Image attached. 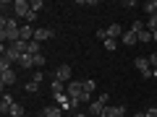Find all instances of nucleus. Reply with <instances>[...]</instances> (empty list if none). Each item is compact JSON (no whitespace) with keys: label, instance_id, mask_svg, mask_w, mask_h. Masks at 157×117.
Returning a JSON list of instances; mask_svg holds the SVG:
<instances>
[{"label":"nucleus","instance_id":"29","mask_svg":"<svg viewBox=\"0 0 157 117\" xmlns=\"http://www.w3.org/2000/svg\"><path fill=\"white\" fill-rule=\"evenodd\" d=\"M97 99H100V101H102V104H105V107H110V104H107V101H110V96H107V94H100V96H97Z\"/></svg>","mask_w":157,"mask_h":117},{"label":"nucleus","instance_id":"6","mask_svg":"<svg viewBox=\"0 0 157 117\" xmlns=\"http://www.w3.org/2000/svg\"><path fill=\"white\" fill-rule=\"evenodd\" d=\"M55 81H60V83H71V65H58L55 68Z\"/></svg>","mask_w":157,"mask_h":117},{"label":"nucleus","instance_id":"11","mask_svg":"<svg viewBox=\"0 0 157 117\" xmlns=\"http://www.w3.org/2000/svg\"><path fill=\"white\" fill-rule=\"evenodd\" d=\"M13 104H16V101H13V96H11V94L6 91V94H3V99H0V112H3V115H8Z\"/></svg>","mask_w":157,"mask_h":117},{"label":"nucleus","instance_id":"24","mask_svg":"<svg viewBox=\"0 0 157 117\" xmlns=\"http://www.w3.org/2000/svg\"><path fill=\"white\" fill-rule=\"evenodd\" d=\"M29 5H32V13H39L45 8V3H42V0H29Z\"/></svg>","mask_w":157,"mask_h":117},{"label":"nucleus","instance_id":"9","mask_svg":"<svg viewBox=\"0 0 157 117\" xmlns=\"http://www.w3.org/2000/svg\"><path fill=\"white\" fill-rule=\"evenodd\" d=\"M126 112L128 109H126L123 104H115V107H107L105 109V117H126Z\"/></svg>","mask_w":157,"mask_h":117},{"label":"nucleus","instance_id":"33","mask_svg":"<svg viewBox=\"0 0 157 117\" xmlns=\"http://www.w3.org/2000/svg\"><path fill=\"white\" fill-rule=\"evenodd\" d=\"M131 117H147V115H144V112H134V115H131Z\"/></svg>","mask_w":157,"mask_h":117},{"label":"nucleus","instance_id":"12","mask_svg":"<svg viewBox=\"0 0 157 117\" xmlns=\"http://www.w3.org/2000/svg\"><path fill=\"white\" fill-rule=\"evenodd\" d=\"M34 31H37V29H32L29 23H24L21 26V37L18 39H21V42H34Z\"/></svg>","mask_w":157,"mask_h":117},{"label":"nucleus","instance_id":"26","mask_svg":"<svg viewBox=\"0 0 157 117\" xmlns=\"http://www.w3.org/2000/svg\"><path fill=\"white\" fill-rule=\"evenodd\" d=\"M8 68H13V62L8 57H0V70H8Z\"/></svg>","mask_w":157,"mask_h":117},{"label":"nucleus","instance_id":"35","mask_svg":"<svg viewBox=\"0 0 157 117\" xmlns=\"http://www.w3.org/2000/svg\"><path fill=\"white\" fill-rule=\"evenodd\" d=\"M152 78H157V68H155V70H152Z\"/></svg>","mask_w":157,"mask_h":117},{"label":"nucleus","instance_id":"10","mask_svg":"<svg viewBox=\"0 0 157 117\" xmlns=\"http://www.w3.org/2000/svg\"><path fill=\"white\" fill-rule=\"evenodd\" d=\"M136 42H139V37H136V34L131 31V29H126V31H123V37H121V44H126V47H134Z\"/></svg>","mask_w":157,"mask_h":117},{"label":"nucleus","instance_id":"3","mask_svg":"<svg viewBox=\"0 0 157 117\" xmlns=\"http://www.w3.org/2000/svg\"><path fill=\"white\" fill-rule=\"evenodd\" d=\"M29 13H32L29 0H13V16H16V18H24V21H26Z\"/></svg>","mask_w":157,"mask_h":117},{"label":"nucleus","instance_id":"31","mask_svg":"<svg viewBox=\"0 0 157 117\" xmlns=\"http://www.w3.org/2000/svg\"><path fill=\"white\" fill-rule=\"evenodd\" d=\"M34 60H37V68H42V65H45V55H37Z\"/></svg>","mask_w":157,"mask_h":117},{"label":"nucleus","instance_id":"4","mask_svg":"<svg viewBox=\"0 0 157 117\" xmlns=\"http://www.w3.org/2000/svg\"><path fill=\"white\" fill-rule=\"evenodd\" d=\"M134 68L141 73V78H152V65H149L147 57H136V60H134Z\"/></svg>","mask_w":157,"mask_h":117},{"label":"nucleus","instance_id":"34","mask_svg":"<svg viewBox=\"0 0 157 117\" xmlns=\"http://www.w3.org/2000/svg\"><path fill=\"white\" fill-rule=\"evenodd\" d=\"M152 39H155V42H157V29H155V31H152Z\"/></svg>","mask_w":157,"mask_h":117},{"label":"nucleus","instance_id":"22","mask_svg":"<svg viewBox=\"0 0 157 117\" xmlns=\"http://www.w3.org/2000/svg\"><path fill=\"white\" fill-rule=\"evenodd\" d=\"M24 91H26V94H37V91H39V83H34V81H26Z\"/></svg>","mask_w":157,"mask_h":117},{"label":"nucleus","instance_id":"30","mask_svg":"<svg viewBox=\"0 0 157 117\" xmlns=\"http://www.w3.org/2000/svg\"><path fill=\"white\" fill-rule=\"evenodd\" d=\"M144 115H147V117H157V107H149V109H147Z\"/></svg>","mask_w":157,"mask_h":117},{"label":"nucleus","instance_id":"5","mask_svg":"<svg viewBox=\"0 0 157 117\" xmlns=\"http://www.w3.org/2000/svg\"><path fill=\"white\" fill-rule=\"evenodd\" d=\"M13 83H16V70L13 68L0 70V86H3V91H6V86H13Z\"/></svg>","mask_w":157,"mask_h":117},{"label":"nucleus","instance_id":"37","mask_svg":"<svg viewBox=\"0 0 157 117\" xmlns=\"http://www.w3.org/2000/svg\"><path fill=\"white\" fill-rule=\"evenodd\" d=\"M39 117H42V115H39Z\"/></svg>","mask_w":157,"mask_h":117},{"label":"nucleus","instance_id":"25","mask_svg":"<svg viewBox=\"0 0 157 117\" xmlns=\"http://www.w3.org/2000/svg\"><path fill=\"white\" fill-rule=\"evenodd\" d=\"M29 81H34V83H42V81H45V73H42V70H32V78H29Z\"/></svg>","mask_w":157,"mask_h":117},{"label":"nucleus","instance_id":"7","mask_svg":"<svg viewBox=\"0 0 157 117\" xmlns=\"http://www.w3.org/2000/svg\"><path fill=\"white\" fill-rule=\"evenodd\" d=\"M55 37V31H52V29H37V31H34V42H39V44H42V42H47V39H52Z\"/></svg>","mask_w":157,"mask_h":117},{"label":"nucleus","instance_id":"13","mask_svg":"<svg viewBox=\"0 0 157 117\" xmlns=\"http://www.w3.org/2000/svg\"><path fill=\"white\" fill-rule=\"evenodd\" d=\"M107 37L110 39H121L123 37V26H121V23H110V26H107Z\"/></svg>","mask_w":157,"mask_h":117},{"label":"nucleus","instance_id":"19","mask_svg":"<svg viewBox=\"0 0 157 117\" xmlns=\"http://www.w3.org/2000/svg\"><path fill=\"white\" fill-rule=\"evenodd\" d=\"M8 115H11V117H24V107L18 104V101H16V104L11 107V112H8Z\"/></svg>","mask_w":157,"mask_h":117},{"label":"nucleus","instance_id":"23","mask_svg":"<svg viewBox=\"0 0 157 117\" xmlns=\"http://www.w3.org/2000/svg\"><path fill=\"white\" fill-rule=\"evenodd\" d=\"M144 26H147V31H155V29H157V16H149L144 21Z\"/></svg>","mask_w":157,"mask_h":117},{"label":"nucleus","instance_id":"8","mask_svg":"<svg viewBox=\"0 0 157 117\" xmlns=\"http://www.w3.org/2000/svg\"><path fill=\"white\" fill-rule=\"evenodd\" d=\"M18 68H24V70H37V60H34V55H21Z\"/></svg>","mask_w":157,"mask_h":117},{"label":"nucleus","instance_id":"28","mask_svg":"<svg viewBox=\"0 0 157 117\" xmlns=\"http://www.w3.org/2000/svg\"><path fill=\"white\" fill-rule=\"evenodd\" d=\"M97 39H102V42H105V39H107V29H97Z\"/></svg>","mask_w":157,"mask_h":117},{"label":"nucleus","instance_id":"32","mask_svg":"<svg viewBox=\"0 0 157 117\" xmlns=\"http://www.w3.org/2000/svg\"><path fill=\"white\" fill-rule=\"evenodd\" d=\"M71 117H89V115H84V112H73Z\"/></svg>","mask_w":157,"mask_h":117},{"label":"nucleus","instance_id":"16","mask_svg":"<svg viewBox=\"0 0 157 117\" xmlns=\"http://www.w3.org/2000/svg\"><path fill=\"white\" fill-rule=\"evenodd\" d=\"M144 13H147V18L157 16V0H147V3H144Z\"/></svg>","mask_w":157,"mask_h":117},{"label":"nucleus","instance_id":"18","mask_svg":"<svg viewBox=\"0 0 157 117\" xmlns=\"http://www.w3.org/2000/svg\"><path fill=\"white\" fill-rule=\"evenodd\" d=\"M94 89H97V81H94V78H84V94H92Z\"/></svg>","mask_w":157,"mask_h":117},{"label":"nucleus","instance_id":"15","mask_svg":"<svg viewBox=\"0 0 157 117\" xmlns=\"http://www.w3.org/2000/svg\"><path fill=\"white\" fill-rule=\"evenodd\" d=\"M39 50H42L39 42H26V55H34V57H37V55H42Z\"/></svg>","mask_w":157,"mask_h":117},{"label":"nucleus","instance_id":"1","mask_svg":"<svg viewBox=\"0 0 157 117\" xmlns=\"http://www.w3.org/2000/svg\"><path fill=\"white\" fill-rule=\"evenodd\" d=\"M18 37H21L18 18H3L0 21V39H3V44H13V42H18Z\"/></svg>","mask_w":157,"mask_h":117},{"label":"nucleus","instance_id":"14","mask_svg":"<svg viewBox=\"0 0 157 117\" xmlns=\"http://www.w3.org/2000/svg\"><path fill=\"white\" fill-rule=\"evenodd\" d=\"M42 117H63V109L58 104H52V107H45L42 109Z\"/></svg>","mask_w":157,"mask_h":117},{"label":"nucleus","instance_id":"20","mask_svg":"<svg viewBox=\"0 0 157 117\" xmlns=\"http://www.w3.org/2000/svg\"><path fill=\"white\" fill-rule=\"evenodd\" d=\"M105 50H107V52H115V50H118V39H110V37H107V39H105Z\"/></svg>","mask_w":157,"mask_h":117},{"label":"nucleus","instance_id":"27","mask_svg":"<svg viewBox=\"0 0 157 117\" xmlns=\"http://www.w3.org/2000/svg\"><path fill=\"white\" fill-rule=\"evenodd\" d=\"M147 60H149V65H152V70H155V68H157V52H152V55L147 57Z\"/></svg>","mask_w":157,"mask_h":117},{"label":"nucleus","instance_id":"2","mask_svg":"<svg viewBox=\"0 0 157 117\" xmlns=\"http://www.w3.org/2000/svg\"><path fill=\"white\" fill-rule=\"evenodd\" d=\"M66 94H68V99L81 101V96H84V81H71V83H66Z\"/></svg>","mask_w":157,"mask_h":117},{"label":"nucleus","instance_id":"36","mask_svg":"<svg viewBox=\"0 0 157 117\" xmlns=\"http://www.w3.org/2000/svg\"><path fill=\"white\" fill-rule=\"evenodd\" d=\"M155 107H157V101H155Z\"/></svg>","mask_w":157,"mask_h":117},{"label":"nucleus","instance_id":"21","mask_svg":"<svg viewBox=\"0 0 157 117\" xmlns=\"http://www.w3.org/2000/svg\"><path fill=\"white\" fill-rule=\"evenodd\" d=\"M136 37H139V42H141V44H147V42H152V31H147V29H144V31H139Z\"/></svg>","mask_w":157,"mask_h":117},{"label":"nucleus","instance_id":"17","mask_svg":"<svg viewBox=\"0 0 157 117\" xmlns=\"http://www.w3.org/2000/svg\"><path fill=\"white\" fill-rule=\"evenodd\" d=\"M50 89H52V94H66V83H60V81H55V78H52Z\"/></svg>","mask_w":157,"mask_h":117}]
</instances>
